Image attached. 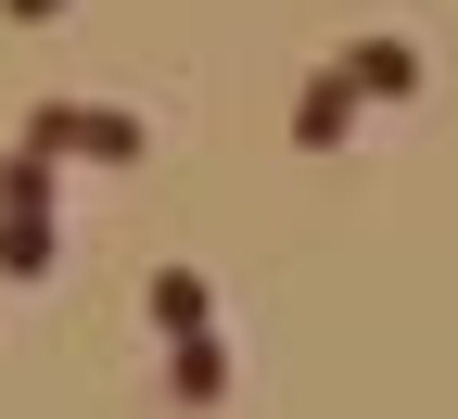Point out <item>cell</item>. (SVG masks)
Wrapping results in <instances>:
<instances>
[{"label": "cell", "instance_id": "obj_1", "mask_svg": "<svg viewBox=\"0 0 458 419\" xmlns=\"http://www.w3.org/2000/svg\"><path fill=\"white\" fill-rule=\"evenodd\" d=\"M26 153L38 165H140L153 153V128H140V114H114V102H26Z\"/></svg>", "mask_w": 458, "mask_h": 419}, {"label": "cell", "instance_id": "obj_2", "mask_svg": "<svg viewBox=\"0 0 458 419\" xmlns=\"http://www.w3.org/2000/svg\"><path fill=\"white\" fill-rule=\"evenodd\" d=\"M140 318H153V343H191V331H216V292H204V267H153V280H140Z\"/></svg>", "mask_w": 458, "mask_h": 419}, {"label": "cell", "instance_id": "obj_3", "mask_svg": "<svg viewBox=\"0 0 458 419\" xmlns=\"http://www.w3.org/2000/svg\"><path fill=\"white\" fill-rule=\"evenodd\" d=\"M165 406H179V419L229 406V343H216V331H191V343H165Z\"/></svg>", "mask_w": 458, "mask_h": 419}, {"label": "cell", "instance_id": "obj_4", "mask_svg": "<svg viewBox=\"0 0 458 419\" xmlns=\"http://www.w3.org/2000/svg\"><path fill=\"white\" fill-rule=\"evenodd\" d=\"M344 128H357V77L318 64V77H306V102H293V140H306V153H344Z\"/></svg>", "mask_w": 458, "mask_h": 419}, {"label": "cell", "instance_id": "obj_5", "mask_svg": "<svg viewBox=\"0 0 458 419\" xmlns=\"http://www.w3.org/2000/svg\"><path fill=\"white\" fill-rule=\"evenodd\" d=\"M344 77H357V102H420V51H408V38H357Z\"/></svg>", "mask_w": 458, "mask_h": 419}, {"label": "cell", "instance_id": "obj_6", "mask_svg": "<svg viewBox=\"0 0 458 419\" xmlns=\"http://www.w3.org/2000/svg\"><path fill=\"white\" fill-rule=\"evenodd\" d=\"M0 216H51V229H64V191H51V165L13 140V153H0Z\"/></svg>", "mask_w": 458, "mask_h": 419}, {"label": "cell", "instance_id": "obj_7", "mask_svg": "<svg viewBox=\"0 0 458 419\" xmlns=\"http://www.w3.org/2000/svg\"><path fill=\"white\" fill-rule=\"evenodd\" d=\"M51 242H64V229H51V216H0V280H51Z\"/></svg>", "mask_w": 458, "mask_h": 419}, {"label": "cell", "instance_id": "obj_8", "mask_svg": "<svg viewBox=\"0 0 458 419\" xmlns=\"http://www.w3.org/2000/svg\"><path fill=\"white\" fill-rule=\"evenodd\" d=\"M51 13H64V0H0V26H51Z\"/></svg>", "mask_w": 458, "mask_h": 419}]
</instances>
